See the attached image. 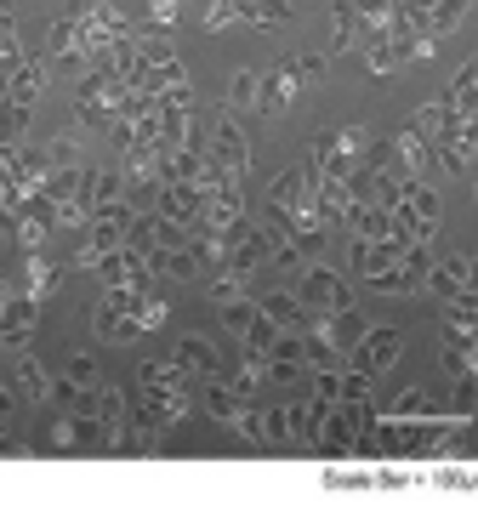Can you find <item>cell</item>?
Listing matches in <instances>:
<instances>
[{
  "instance_id": "5",
  "label": "cell",
  "mask_w": 478,
  "mask_h": 512,
  "mask_svg": "<svg viewBox=\"0 0 478 512\" xmlns=\"http://www.w3.org/2000/svg\"><path fill=\"white\" fill-rule=\"evenodd\" d=\"M92 382V359H69V387H86Z\"/></svg>"
},
{
  "instance_id": "2",
  "label": "cell",
  "mask_w": 478,
  "mask_h": 512,
  "mask_svg": "<svg viewBox=\"0 0 478 512\" xmlns=\"http://www.w3.org/2000/svg\"><path fill=\"white\" fill-rule=\"evenodd\" d=\"M217 148H222V165H228V171H239V165H245V143H239L234 126H217Z\"/></svg>"
},
{
  "instance_id": "1",
  "label": "cell",
  "mask_w": 478,
  "mask_h": 512,
  "mask_svg": "<svg viewBox=\"0 0 478 512\" xmlns=\"http://www.w3.org/2000/svg\"><path fill=\"white\" fill-rule=\"evenodd\" d=\"M29 330H35V302H12V308H6V319H0V336L18 348Z\"/></svg>"
},
{
  "instance_id": "4",
  "label": "cell",
  "mask_w": 478,
  "mask_h": 512,
  "mask_svg": "<svg viewBox=\"0 0 478 512\" xmlns=\"http://www.w3.org/2000/svg\"><path fill=\"white\" fill-rule=\"evenodd\" d=\"M183 365H200V370H211V348H205V342H194V336H188V342H183Z\"/></svg>"
},
{
  "instance_id": "6",
  "label": "cell",
  "mask_w": 478,
  "mask_h": 512,
  "mask_svg": "<svg viewBox=\"0 0 478 512\" xmlns=\"http://www.w3.org/2000/svg\"><path fill=\"white\" fill-rule=\"evenodd\" d=\"M257 80H251V74H234V103H257Z\"/></svg>"
},
{
  "instance_id": "3",
  "label": "cell",
  "mask_w": 478,
  "mask_h": 512,
  "mask_svg": "<svg viewBox=\"0 0 478 512\" xmlns=\"http://www.w3.org/2000/svg\"><path fill=\"white\" fill-rule=\"evenodd\" d=\"M18 393L23 399H40V393H46V376H40L35 359H18Z\"/></svg>"
}]
</instances>
